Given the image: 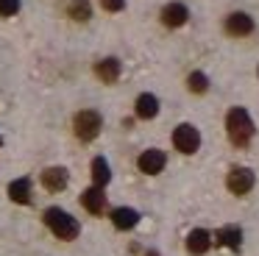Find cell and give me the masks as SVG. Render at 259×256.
<instances>
[{"label": "cell", "instance_id": "cell-1", "mask_svg": "<svg viewBox=\"0 0 259 256\" xmlns=\"http://www.w3.org/2000/svg\"><path fill=\"white\" fill-rule=\"evenodd\" d=\"M226 131H229V139L231 145H237V148H245L248 142L253 139V120L251 114H248L245 109H240V106H234V109L226 114Z\"/></svg>", "mask_w": 259, "mask_h": 256}, {"label": "cell", "instance_id": "cell-2", "mask_svg": "<svg viewBox=\"0 0 259 256\" xmlns=\"http://www.w3.org/2000/svg\"><path fill=\"white\" fill-rule=\"evenodd\" d=\"M45 226L51 228L59 239H75V237H78V231H81L78 220L70 217L67 211L59 209V206H51V209L45 211Z\"/></svg>", "mask_w": 259, "mask_h": 256}, {"label": "cell", "instance_id": "cell-3", "mask_svg": "<svg viewBox=\"0 0 259 256\" xmlns=\"http://www.w3.org/2000/svg\"><path fill=\"white\" fill-rule=\"evenodd\" d=\"M73 128H75V137H78L81 142H92V139L101 134L103 120H101V114H98V111L84 109V111H78V114H75Z\"/></svg>", "mask_w": 259, "mask_h": 256}, {"label": "cell", "instance_id": "cell-4", "mask_svg": "<svg viewBox=\"0 0 259 256\" xmlns=\"http://www.w3.org/2000/svg\"><path fill=\"white\" fill-rule=\"evenodd\" d=\"M173 145H176V150H181V153H195V150L201 148V134H198L195 125L181 122V125L173 131Z\"/></svg>", "mask_w": 259, "mask_h": 256}, {"label": "cell", "instance_id": "cell-5", "mask_svg": "<svg viewBox=\"0 0 259 256\" xmlns=\"http://www.w3.org/2000/svg\"><path fill=\"white\" fill-rule=\"evenodd\" d=\"M253 173L248 170V167H234V170L229 173V178H226V187H229V192L234 195H248L253 189Z\"/></svg>", "mask_w": 259, "mask_h": 256}, {"label": "cell", "instance_id": "cell-6", "mask_svg": "<svg viewBox=\"0 0 259 256\" xmlns=\"http://www.w3.org/2000/svg\"><path fill=\"white\" fill-rule=\"evenodd\" d=\"M164 164H167V156H164V150H142L140 159H137V167H140V173H145V176H156V173L164 170Z\"/></svg>", "mask_w": 259, "mask_h": 256}, {"label": "cell", "instance_id": "cell-7", "mask_svg": "<svg viewBox=\"0 0 259 256\" xmlns=\"http://www.w3.org/2000/svg\"><path fill=\"white\" fill-rule=\"evenodd\" d=\"M81 203L90 215H103L106 209V195H103V187H90L81 192Z\"/></svg>", "mask_w": 259, "mask_h": 256}, {"label": "cell", "instance_id": "cell-8", "mask_svg": "<svg viewBox=\"0 0 259 256\" xmlns=\"http://www.w3.org/2000/svg\"><path fill=\"white\" fill-rule=\"evenodd\" d=\"M251 31H253V20L248 14L237 11V14L226 17V33H231V36H248Z\"/></svg>", "mask_w": 259, "mask_h": 256}, {"label": "cell", "instance_id": "cell-9", "mask_svg": "<svg viewBox=\"0 0 259 256\" xmlns=\"http://www.w3.org/2000/svg\"><path fill=\"white\" fill-rule=\"evenodd\" d=\"M187 17H190V11H187L184 3H167L162 9V22L167 28H181L187 22Z\"/></svg>", "mask_w": 259, "mask_h": 256}, {"label": "cell", "instance_id": "cell-10", "mask_svg": "<svg viewBox=\"0 0 259 256\" xmlns=\"http://www.w3.org/2000/svg\"><path fill=\"white\" fill-rule=\"evenodd\" d=\"M70 176L64 167H48L45 173H42V184H45V189H51V192H62L64 187H67Z\"/></svg>", "mask_w": 259, "mask_h": 256}, {"label": "cell", "instance_id": "cell-11", "mask_svg": "<svg viewBox=\"0 0 259 256\" xmlns=\"http://www.w3.org/2000/svg\"><path fill=\"white\" fill-rule=\"evenodd\" d=\"M209 248H212V234L203 231V228H195V231H190V237H187V250H190L192 256L206 253Z\"/></svg>", "mask_w": 259, "mask_h": 256}, {"label": "cell", "instance_id": "cell-12", "mask_svg": "<svg viewBox=\"0 0 259 256\" xmlns=\"http://www.w3.org/2000/svg\"><path fill=\"white\" fill-rule=\"evenodd\" d=\"M112 223H114V228H120V231H128V228H134L137 223H140V211L128 209V206H120V209L112 211Z\"/></svg>", "mask_w": 259, "mask_h": 256}, {"label": "cell", "instance_id": "cell-13", "mask_svg": "<svg viewBox=\"0 0 259 256\" xmlns=\"http://www.w3.org/2000/svg\"><path fill=\"white\" fill-rule=\"evenodd\" d=\"M156 114H159V98L156 95H151V92L140 95V98H137V117H140V120H153Z\"/></svg>", "mask_w": 259, "mask_h": 256}, {"label": "cell", "instance_id": "cell-14", "mask_svg": "<svg viewBox=\"0 0 259 256\" xmlns=\"http://www.w3.org/2000/svg\"><path fill=\"white\" fill-rule=\"evenodd\" d=\"M95 75L101 78L103 83H114L120 78V61L117 59H103L95 64Z\"/></svg>", "mask_w": 259, "mask_h": 256}, {"label": "cell", "instance_id": "cell-15", "mask_svg": "<svg viewBox=\"0 0 259 256\" xmlns=\"http://www.w3.org/2000/svg\"><path fill=\"white\" fill-rule=\"evenodd\" d=\"M214 242H220V245H226V248H231V250H240V245H242V231L237 226H223L218 231V237H214Z\"/></svg>", "mask_w": 259, "mask_h": 256}, {"label": "cell", "instance_id": "cell-16", "mask_svg": "<svg viewBox=\"0 0 259 256\" xmlns=\"http://www.w3.org/2000/svg\"><path fill=\"white\" fill-rule=\"evenodd\" d=\"M9 198L14 203H31V181L28 178H17L9 184Z\"/></svg>", "mask_w": 259, "mask_h": 256}, {"label": "cell", "instance_id": "cell-17", "mask_svg": "<svg viewBox=\"0 0 259 256\" xmlns=\"http://www.w3.org/2000/svg\"><path fill=\"white\" fill-rule=\"evenodd\" d=\"M92 181H95V187H106L112 181V170H109V161L103 156L92 159Z\"/></svg>", "mask_w": 259, "mask_h": 256}, {"label": "cell", "instance_id": "cell-18", "mask_svg": "<svg viewBox=\"0 0 259 256\" xmlns=\"http://www.w3.org/2000/svg\"><path fill=\"white\" fill-rule=\"evenodd\" d=\"M67 14L73 17V20H78V22H87L92 17V9H90V3H87V0H70Z\"/></svg>", "mask_w": 259, "mask_h": 256}, {"label": "cell", "instance_id": "cell-19", "mask_svg": "<svg viewBox=\"0 0 259 256\" xmlns=\"http://www.w3.org/2000/svg\"><path fill=\"white\" fill-rule=\"evenodd\" d=\"M187 87H190V92H198V95H203L209 89V78L203 75V72H192L190 78H187Z\"/></svg>", "mask_w": 259, "mask_h": 256}, {"label": "cell", "instance_id": "cell-20", "mask_svg": "<svg viewBox=\"0 0 259 256\" xmlns=\"http://www.w3.org/2000/svg\"><path fill=\"white\" fill-rule=\"evenodd\" d=\"M20 11V0H0V17H14Z\"/></svg>", "mask_w": 259, "mask_h": 256}, {"label": "cell", "instance_id": "cell-21", "mask_svg": "<svg viewBox=\"0 0 259 256\" xmlns=\"http://www.w3.org/2000/svg\"><path fill=\"white\" fill-rule=\"evenodd\" d=\"M101 6H103L106 11H120V9L125 6V0H101Z\"/></svg>", "mask_w": 259, "mask_h": 256}, {"label": "cell", "instance_id": "cell-22", "mask_svg": "<svg viewBox=\"0 0 259 256\" xmlns=\"http://www.w3.org/2000/svg\"><path fill=\"white\" fill-rule=\"evenodd\" d=\"M148 256H159V253H153V250H151V253H148Z\"/></svg>", "mask_w": 259, "mask_h": 256}, {"label": "cell", "instance_id": "cell-23", "mask_svg": "<svg viewBox=\"0 0 259 256\" xmlns=\"http://www.w3.org/2000/svg\"><path fill=\"white\" fill-rule=\"evenodd\" d=\"M0 145H3V137H0Z\"/></svg>", "mask_w": 259, "mask_h": 256}]
</instances>
